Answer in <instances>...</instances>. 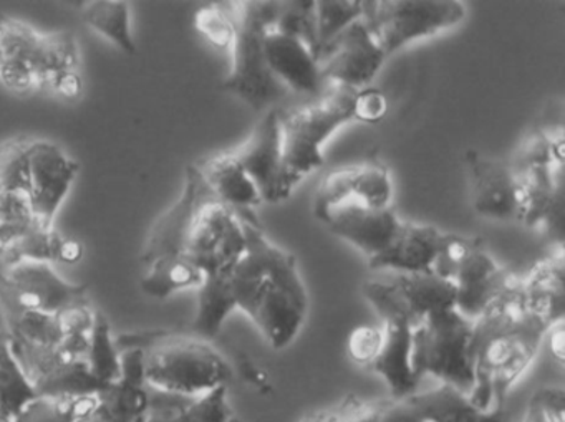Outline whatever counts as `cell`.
Here are the masks:
<instances>
[{
  "label": "cell",
  "instance_id": "37",
  "mask_svg": "<svg viewBox=\"0 0 565 422\" xmlns=\"http://www.w3.org/2000/svg\"><path fill=\"white\" fill-rule=\"evenodd\" d=\"M24 138L0 143V196L19 194L29 197V150Z\"/></svg>",
  "mask_w": 565,
  "mask_h": 422
},
{
  "label": "cell",
  "instance_id": "22",
  "mask_svg": "<svg viewBox=\"0 0 565 422\" xmlns=\"http://www.w3.org/2000/svg\"><path fill=\"white\" fill-rule=\"evenodd\" d=\"M267 65L274 77L297 94L316 95L322 90L319 62L299 39L269 29L264 39Z\"/></svg>",
  "mask_w": 565,
  "mask_h": 422
},
{
  "label": "cell",
  "instance_id": "27",
  "mask_svg": "<svg viewBox=\"0 0 565 422\" xmlns=\"http://www.w3.org/2000/svg\"><path fill=\"white\" fill-rule=\"evenodd\" d=\"M196 167L210 190L236 213L250 210L264 203L256 184L247 176L233 151L206 158Z\"/></svg>",
  "mask_w": 565,
  "mask_h": 422
},
{
  "label": "cell",
  "instance_id": "6",
  "mask_svg": "<svg viewBox=\"0 0 565 422\" xmlns=\"http://www.w3.org/2000/svg\"><path fill=\"white\" fill-rule=\"evenodd\" d=\"M356 90L333 85L329 94L310 104L280 111L284 174L290 191L323 164V144L353 120Z\"/></svg>",
  "mask_w": 565,
  "mask_h": 422
},
{
  "label": "cell",
  "instance_id": "18",
  "mask_svg": "<svg viewBox=\"0 0 565 422\" xmlns=\"http://www.w3.org/2000/svg\"><path fill=\"white\" fill-rule=\"evenodd\" d=\"M393 186L390 171L379 161L355 164L332 171L320 181L313 199V214L317 219L323 217L339 204L349 199H356L376 209L390 207Z\"/></svg>",
  "mask_w": 565,
  "mask_h": 422
},
{
  "label": "cell",
  "instance_id": "32",
  "mask_svg": "<svg viewBox=\"0 0 565 422\" xmlns=\"http://www.w3.org/2000/svg\"><path fill=\"white\" fill-rule=\"evenodd\" d=\"M150 272L141 280V289L154 299H168L184 289H200L204 273L184 256H164L148 266Z\"/></svg>",
  "mask_w": 565,
  "mask_h": 422
},
{
  "label": "cell",
  "instance_id": "30",
  "mask_svg": "<svg viewBox=\"0 0 565 422\" xmlns=\"http://www.w3.org/2000/svg\"><path fill=\"white\" fill-rule=\"evenodd\" d=\"M100 408L97 394L34 396L14 414V422H78Z\"/></svg>",
  "mask_w": 565,
  "mask_h": 422
},
{
  "label": "cell",
  "instance_id": "5",
  "mask_svg": "<svg viewBox=\"0 0 565 422\" xmlns=\"http://www.w3.org/2000/svg\"><path fill=\"white\" fill-rule=\"evenodd\" d=\"M234 22L233 71L223 90L236 95L260 111L286 95L287 88L274 77L264 52L267 31L276 24L279 2L249 0L227 4Z\"/></svg>",
  "mask_w": 565,
  "mask_h": 422
},
{
  "label": "cell",
  "instance_id": "15",
  "mask_svg": "<svg viewBox=\"0 0 565 422\" xmlns=\"http://www.w3.org/2000/svg\"><path fill=\"white\" fill-rule=\"evenodd\" d=\"M81 164L68 158L57 144L32 141L29 150V204L34 223L52 229L57 210L71 191Z\"/></svg>",
  "mask_w": 565,
  "mask_h": 422
},
{
  "label": "cell",
  "instance_id": "45",
  "mask_svg": "<svg viewBox=\"0 0 565 422\" xmlns=\"http://www.w3.org/2000/svg\"><path fill=\"white\" fill-rule=\"evenodd\" d=\"M388 111L385 95L376 88H362L356 90L355 107H353V120L363 123H379Z\"/></svg>",
  "mask_w": 565,
  "mask_h": 422
},
{
  "label": "cell",
  "instance_id": "51",
  "mask_svg": "<svg viewBox=\"0 0 565 422\" xmlns=\"http://www.w3.org/2000/svg\"><path fill=\"white\" fill-rule=\"evenodd\" d=\"M0 422H14V414L0 402Z\"/></svg>",
  "mask_w": 565,
  "mask_h": 422
},
{
  "label": "cell",
  "instance_id": "48",
  "mask_svg": "<svg viewBox=\"0 0 565 422\" xmlns=\"http://www.w3.org/2000/svg\"><path fill=\"white\" fill-rule=\"evenodd\" d=\"M551 342L552 355L562 365L564 363V325H562V322L552 326Z\"/></svg>",
  "mask_w": 565,
  "mask_h": 422
},
{
  "label": "cell",
  "instance_id": "39",
  "mask_svg": "<svg viewBox=\"0 0 565 422\" xmlns=\"http://www.w3.org/2000/svg\"><path fill=\"white\" fill-rule=\"evenodd\" d=\"M34 224L28 196H0V256H4Z\"/></svg>",
  "mask_w": 565,
  "mask_h": 422
},
{
  "label": "cell",
  "instance_id": "11",
  "mask_svg": "<svg viewBox=\"0 0 565 422\" xmlns=\"http://www.w3.org/2000/svg\"><path fill=\"white\" fill-rule=\"evenodd\" d=\"M246 252V236L236 210L207 186L188 230L183 256L206 275L233 272Z\"/></svg>",
  "mask_w": 565,
  "mask_h": 422
},
{
  "label": "cell",
  "instance_id": "52",
  "mask_svg": "<svg viewBox=\"0 0 565 422\" xmlns=\"http://www.w3.org/2000/svg\"><path fill=\"white\" fill-rule=\"evenodd\" d=\"M231 422H241V421L237 418H233V419H231Z\"/></svg>",
  "mask_w": 565,
  "mask_h": 422
},
{
  "label": "cell",
  "instance_id": "43",
  "mask_svg": "<svg viewBox=\"0 0 565 422\" xmlns=\"http://www.w3.org/2000/svg\"><path fill=\"white\" fill-rule=\"evenodd\" d=\"M383 342V329L376 326H359L350 333L347 349L356 365L369 366Z\"/></svg>",
  "mask_w": 565,
  "mask_h": 422
},
{
  "label": "cell",
  "instance_id": "7",
  "mask_svg": "<svg viewBox=\"0 0 565 422\" xmlns=\"http://www.w3.org/2000/svg\"><path fill=\"white\" fill-rule=\"evenodd\" d=\"M472 320L456 309L439 310L426 316L412 332V369L416 381L435 376L469 396L475 386L469 345Z\"/></svg>",
  "mask_w": 565,
  "mask_h": 422
},
{
  "label": "cell",
  "instance_id": "35",
  "mask_svg": "<svg viewBox=\"0 0 565 422\" xmlns=\"http://www.w3.org/2000/svg\"><path fill=\"white\" fill-rule=\"evenodd\" d=\"M274 31L302 41L319 62V39H317L316 2L312 0H289L279 2Z\"/></svg>",
  "mask_w": 565,
  "mask_h": 422
},
{
  "label": "cell",
  "instance_id": "36",
  "mask_svg": "<svg viewBox=\"0 0 565 422\" xmlns=\"http://www.w3.org/2000/svg\"><path fill=\"white\" fill-rule=\"evenodd\" d=\"M34 396L31 382L12 353L8 335H0V402L15 414Z\"/></svg>",
  "mask_w": 565,
  "mask_h": 422
},
{
  "label": "cell",
  "instance_id": "26",
  "mask_svg": "<svg viewBox=\"0 0 565 422\" xmlns=\"http://www.w3.org/2000/svg\"><path fill=\"white\" fill-rule=\"evenodd\" d=\"M522 292L527 309L551 328L564 322L565 267L562 250L532 266L527 275L522 277Z\"/></svg>",
  "mask_w": 565,
  "mask_h": 422
},
{
  "label": "cell",
  "instance_id": "28",
  "mask_svg": "<svg viewBox=\"0 0 565 422\" xmlns=\"http://www.w3.org/2000/svg\"><path fill=\"white\" fill-rule=\"evenodd\" d=\"M84 256V247L74 239L52 229H42L38 224L31 227L8 252L2 256L6 266L21 262L75 263Z\"/></svg>",
  "mask_w": 565,
  "mask_h": 422
},
{
  "label": "cell",
  "instance_id": "31",
  "mask_svg": "<svg viewBox=\"0 0 565 422\" xmlns=\"http://www.w3.org/2000/svg\"><path fill=\"white\" fill-rule=\"evenodd\" d=\"M84 21L88 28L117 45L124 54H137V44L131 35L130 4L125 0H92L85 2Z\"/></svg>",
  "mask_w": 565,
  "mask_h": 422
},
{
  "label": "cell",
  "instance_id": "42",
  "mask_svg": "<svg viewBox=\"0 0 565 422\" xmlns=\"http://www.w3.org/2000/svg\"><path fill=\"white\" fill-rule=\"evenodd\" d=\"M95 313L97 310L90 305L88 299L78 300V302L71 303L54 313L62 338L65 336H90Z\"/></svg>",
  "mask_w": 565,
  "mask_h": 422
},
{
  "label": "cell",
  "instance_id": "23",
  "mask_svg": "<svg viewBox=\"0 0 565 422\" xmlns=\"http://www.w3.org/2000/svg\"><path fill=\"white\" fill-rule=\"evenodd\" d=\"M121 378L102 386L97 392L100 408L115 422H140L151 404V394L145 388L143 351L138 348L120 351Z\"/></svg>",
  "mask_w": 565,
  "mask_h": 422
},
{
  "label": "cell",
  "instance_id": "4",
  "mask_svg": "<svg viewBox=\"0 0 565 422\" xmlns=\"http://www.w3.org/2000/svg\"><path fill=\"white\" fill-rule=\"evenodd\" d=\"M118 351H143L145 382L163 394L198 398L227 386L233 368L207 339L178 332L128 333L115 342Z\"/></svg>",
  "mask_w": 565,
  "mask_h": 422
},
{
  "label": "cell",
  "instance_id": "16",
  "mask_svg": "<svg viewBox=\"0 0 565 422\" xmlns=\"http://www.w3.org/2000/svg\"><path fill=\"white\" fill-rule=\"evenodd\" d=\"M382 422H508L504 408L481 411L468 394L449 385L383 401Z\"/></svg>",
  "mask_w": 565,
  "mask_h": 422
},
{
  "label": "cell",
  "instance_id": "24",
  "mask_svg": "<svg viewBox=\"0 0 565 422\" xmlns=\"http://www.w3.org/2000/svg\"><path fill=\"white\" fill-rule=\"evenodd\" d=\"M441 232L423 224L402 223L390 246L369 259L372 270H393L395 273L433 272Z\"/></svg>",
  "mask_w": 565,
  "mask_h": 422
},
{
  "label": "cell",
  "instance_id": "14",
  "mask_svg": "<svg viewBox=\"0 0 565 422\" xmlns=\"http://www.w3.org/2000/svg\"><path fill=\"white\" fill-rule=\"evenodd\" d=\"M385 58L365 22L360 19L320 52V77L340 87L362 90L372 84Z\"/></svg>",
  "mask_w": 565,
  "mask_h": 422
},
{
  "label": "cell",
  "instance_id": "29",
  "mask_svg": "<svg viewBox=\"0 0 565 422\" xmlns=\"http://www.w3.org/2000/svg\"><path fill=\"white\" fill-rule=\"evenodd\" d=\"M234 272V270H233ZM233 272L214 273L204 277L198 295V313L193 329L204 339L214 338L223 328L224 322L236 310L233 295Z\"/></svg>",
  "mask_w": 565,
  "mask_h": 422
},
{
  "label": "cell",
  "instance_id": "10",
  "mask_svg": "<svg viewBox=\"0 0 565 422\" xmlns=\"http://www.w3.org/2000/svg\"><path fill=\"white\" fill-rule=\"evenodd\" d=\"M466 8L459 0H369L362 21L382 48L395 54L409 42L431 37L461 24Z\"/></svg>",
  "mask_w": 565,
  "mask_h": 422
},
{
  "label": "cell",
  "instance_id": "44",
  "mask_svg": "<svg viewBox=\"0 0 565 422\" xmlns=\"http://www.w3.org/2000/svg\"><path fill=\"white\" fill-rule=\"evenodd\" d=\"M193 399L154 391L150 409L140 422H184V409Z\"/></svg>",
  "mask_w": 565,
  "mask_h": 422
},
{
  "label": "cell",
  "instance_id": "1",
  "mask_svg": "<svg viewBox=\"0 0 565 422\" xmlns=\"http://www.w3.org/2000/svg\"><path fill=\"white\" fill-rule=\"evenodd\" d=\"M548 329L525 305L522 277L512 273L499 295L472 320L469 356L475 386L469 399L476 408H504L509 391L534 361Z\"/></svg>",
  "mask_w": 565,
  "mask_h": 422
},
{
  "label": "cell",
  "instance_id": "20",
  "mask_svg": "<svg viewBox=\"0 0 565 422\" xmlns=\"http://www.w3.org/2000/svg\"><path fill=\"white\" fill-rule=\"evenodd\" d=\"M465 163L471 176L472 209L492 220H518V180L504 161L466 151Z\"/></svg>",
  "mask_w": 565,
  "mask_h": 422
},
{
  "label": "cell",
  "instance_id": "13",
  "mask_svg": "<svg viewBox=\"0 0 565 422\" xmlns=\"http://www.w3.org/2000/svg\"><path fill=\"white\" fill-rule=\"evenodd\" d=\"M85 299L87 285L68 283L52 269V263L21 262L0 273V306L54 315Z\"/></svg>",
  "mask_w": 565,
  "mask_h": 422
},
{
  "label": "cell",
  "instance_id": "49",
  "mask_svg": "<svg viewBox=\"0 0 565 422\" xmlns=\"http://www.w3.org/2000/svg\"><path fill=\"white\" fill-rule=\"evenodd\" d=\"M300 422H342V419H340L339 408H330L312 412Z\"/></svg>",
  "mask_w": 565,
  "mask_h": 422
},
{
  "label": "cell",
  "instance_id": "50",
  "mask_svg": "<svg viewBox=\"0 0 565 422\" xmlns=\"http://www.w3.org/2000/svg\"><path fill=\"white\" fill-rule=\"evenodd\" d=\"M78 422H115L114 419L110 418V415L107 414V412L104 411V409L98 408L97 411L94 412V414L88 415V418L82 419V421Z\"/></svg>",
  "mask_w": 565,
  "mask_h": 422
},
{
  "label": "cell",
  "instance_id": "8",
  "mask_svg": "<svg viewBox=\"0 0 565 422\" xmlns=\"http://www.w3.org/2000/svg\"><path fill=\"white\" fill-rule=\"evenodd\" d=\"M564 138L534 133L524 143L518 180V220L527 227L562 230L564 216Z\"/></svg>",
  "mask_w": 565,
  "mask_h": 422
},
{
  "label": "cell",
  "instance_id": "41",
  "mask_svg": "<svg viewBox=\"0 0 565 422\" xmlns=\"http://www.w3.org/2000/svg\"><path fill=\"white\" fill-rule=\"evenodd\" d=\"M233 418L227 402V386L198 396L184 409V422H231Z\"/></svg>",
  "mask_w": 565,
  "mask_h": 422
},
{
  "label": "cell",
  "instance_id": "46",
  "mask_svg": "<svg viewBox=\"0 0 565 422\" xmlns=\"http://www.w3.org/2000/svg\"><path fill=\"white\" fill-rule=\"evenodd\" d=\"M382 404L380 402H365L356 396L349 394L339 405L342 422H382Z\"/></svg>",
  "mask_w": 565,
  "mask_h": 422
},
{
  "label": "cell",
  "instance_id": "2",
  "mask_svg": "<svg viewBox=\"0 0 565 422\" xmlns=\"http://www.w3.org/2000/svg\"><path fill=\"white\" fill-rule=\"evenodd\" d=\"M246 236V252L233 272L236 309L256 323L270 348L284 349L299 335L309 293L292 253L270 242L250 210L237 213Z\"/></svg>",
  "mask_w": 565,
  "mask_h": 422
},
{
  "label": "cell",
  "instance_id": "12",
  "mask_svg": "<svg viewBox=\"0 0 565 422\" xmlns=\"http://www.w3.org/2000/svg\"><path fill=\"white\" fill-rule=\"evenodd\" d=\"M363 296L382 322L398 320L416 328L426 316L455 309L456 286L449 280L428 273H395L385 280L363 283Z\"/></svg>",
  "mask_w": 565,
  "mask_h": 422
},
{
  "label": "cell",
  "instance_id": "40",
  "mask_svg": "<svg viewBox=\"0 0 565 422\" xmlns=\"http://www.w3.org/2000/svg\"><path fill=\"white\" fill-rule=\"evenodd\" d=\"M194 25L214 47L226 51L233 47L234 22L227 4H210L194 15Z\"/></svg>",
  "mask_w": 565,
  "mask_h": 422
},
{
  "label": "cell",
  "instance_id": "38",
  "mask_svg": "<svg viewBox=\"0 0 565 422\" xmlns=\"http://www.w3.org/2000/svg\"><path fill=\"white\" fill-rule=\"evenodd\" d=\"M362 15L363 0H319L316 2L319 51L322 52L327 44H330L350 24L360 21Z\"/></svg>",
  "mask_w": 565,
  "mask_h": 422
},
{
  "label": "cell",
  "instance_id": "33",
  "mask_svg": "<svg viewBox=\"0 0 565 422\" xmlns=\"http://www.w3.org/2000/svg\"><path fill=\"white\" fill-rule=\"evenodd\" d=\"M11 342L32 346H57L62 342L57 320L51 313L0 306Z\"/></svg>",
  "mask_w": 565,
  "mask_h": 422
},
{
  "label": "cell",
  "instance_id": "19",
  "mask_svg": "<svg viewBox=\"0 0 565 422\" xmlns=\"http://www.w3.org/2000/svg\"><path fill=\"white\" fill-rule=\"evenodd\" d=\"M322 223L333 236L347 240L372 259L390 246L403 220L390 207L376 209L349 199L329 210Z\"/></svg>",
  "mask_w": 565,
  "mask_h": 422
},
{
  "label": "cell",
  "instance_id": "47",
  "mask_svg": "<svg viewBox=\"0 0 565 422\" xmlns=\"http://www.w3.org/2000/svg\"><path fill=\"white\" fill-rule=\"evenodd\" d=\"M522 422H554L548 418L547 411L544 405L541 404L537 398L532 394L531 401H529L527 409H525L524 419Z\"/></svg>",
  "mask_w": 565,
  "mask_h": 422
},
{
  "label": "cell",
  "instance_id": "9",
  "mask_svg": "<svg viewBox=\"0 0 565 422\" xmlns=\"http://www.w3.org/2000/svg\"><path fill=\"white\" fill-rule=\"evenodd\" d=\"M433 272L455 283V309L469 320L478 318L512 275L494 262L481 239L443 232Z\"/></svg>",
  "mask_w": 565,
  "mask_h": 422
},
{
  "label": "cell",
  "instance_id": "21",
  "mask_svg": "<svg viewBox=\"0 0 565 422\" xmlns=\"http://www.w3.org/2000/svg\"><path fill=\"white\" fill-rule=\"evenodd\" d=\"M207 191L206 181L198 171L196 164L186 167V180H184L183 193L178 203L168 213L160 217L145 246V266H151L154 260L164 256H183L184 244H186L188 230L193 223L194 213L201 197Z\"/></svg>",
  "mask_w": 565,
  "mask_h": 422
},
{
  "label": "cell",
  "instance_id": "17",
  "mask_svg": "<svg viewBox=\"0 0 565 422\" xmlns=\"http://www.w3.org/2000/svg\"><path fill=\"white\" fill-rule=\"evenodd\" d=\"M247 176L256 184L266 203H280L292 194L284 174L282 130L280 111L273 108L257 123L249 140L233 151Z\"/></svg>",
  "mask_w": 565,
  "mask_h": 422
},
{
  "label": "cell",
  "instance_id": "34",
  "mask_svg": "<svg viewBox=\"0 0 565 422\" xmlns=\"http://www.w3.org/2000/svg\"><path fill=\"white\" fill-rule=\"evenodd\" d=\"M88 369L94 378L102 386L110 385L121 378V358L114 336L111 326L104 313H95L94 328L90 333V346H88L87 358Z\"/></svg>",
  "mask_w": 565,
  "mask_h": 422
},
{
  "label": "cell",
  "instance_id": "3",
  "mask_svg": "<svg viewBox=\"0 0 565 422\" xmlns=\"http://www.w3.org/2000/svg\"><path fill=\"white\" fill-rule=\"evenodd\" d=\"M74 32L41 34L25 22L0 14V84L9 90L49 88L65 98L82 90Z\"/></svg>",
  "mask_w": 565,
  "mask_h": 422
},
{
  "label": "cell",
  "instance_id": "25",
  "mask_svg": "<svg viewBox=\"0 0 565 422\" xmlns=\"http://www.w3.org/2000/svg\"><path fill=\"white\" fill-rule=\"evenodd\" d=\"M383 342L373 361L365 369L382 376L393 401L408 398L416 392L412 369V326L398 320L383 322Z\"/></svg>",
  "mask_w": 565,
  "mask_h": 422
}]
</instances>
